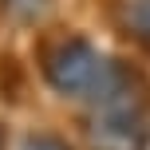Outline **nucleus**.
Segmentation results:
<instances>
[{"instance_id": "f257e3e1", "label": "nucleus", "mask_w": 150, "mask_h": 150, "mask_svg": "<svg viewBox=\"0 0 150 150\" xmlns=\"http://www.w3.org/2000/svg\"><path fill=\"white\" fill-rule=\"evenodd\" d=\"M146 146L150 127L134 99L103 103V111L87 119V150H146Z\"/></svg>"}, {"instance_id": "f03ea898", "label": "nucleus", "mask_w": 150, "mask_h": 150, "mask_svg": "<svg viewBox=\"0 0 150 150\" xmlns=\"http://www.w3.org/2000/svg\"><path fill=\"white\" fill-rule=\"evenodd\" d=\"M122 28L142 47H150V0H127L122 4Z\"/></svg>"}, {"instance_id": "7ed1b4c3", "label": "nucleus", "mask_w": 150, "mask_h": 150, "mask_svg": "<svg viewBox=\"0 0 150 150\" xmlns=\"http://www.w3.org/2000/svg\"><path fill=\"white\" fill-rule=\"evenodd\" d=\"M47 4H52V0H4L8 16H12L16 24H36L40 16L47 12Z\"/></svg>"}, {"instance_id": "20e7f679", "label": "nucleus", "mask_w": 150, "mask_h": 150, "mask_svg": "<svg viewBox=\"0 0 150 150\" xmlns=\"http://www.w3.org/2000/svg\"><path fill=\"white\" fill-rule=\"evenodd\" d=\"M20 150H71V146L63 138H55V134H28Z\"/></svg>"}, {"instance_id": "39448f33", "label": "nucleus", "mask_w": 150, "mask_h": 150, "mask_svg": "<svg viewBox=\"0 0 150 150\" xmlns=\"http://www.w3.org/2000/svg\"><path fill=\"white\" fill-rule=\"evenodd\" d=\"M0 142H4V127H0Z\"/></svg>"}]
</instances>
